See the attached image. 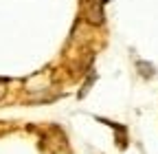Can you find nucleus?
I'll use <instances>...</instances> for the list:
<instances>
[{
    "label": "nucleus",
    "instance_id": "obj_1",
    "mask_svg": "<svg viewBox=\"0 0 158 154\" xmlns=\"http://www.w3.org/2000/svg\"><path fill=\"white\" fill-rule=\"evenodd\" d=\"M2 95H5V86L0 84V99H2Z\"/></svg>",
    "mask_w": 158,
    "mask_h": 154
}]
</instances>
